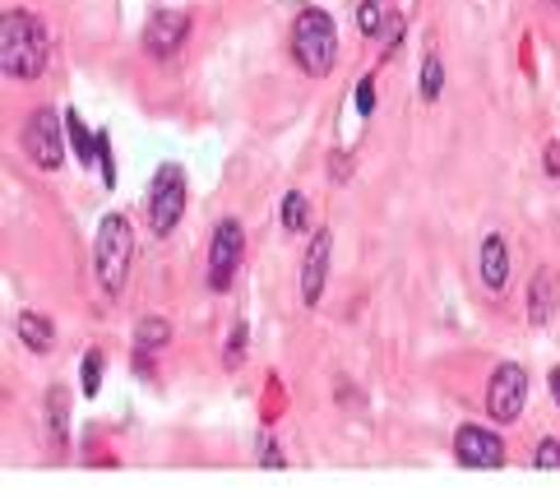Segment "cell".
I'll return each instance as SVG.
<instances>
[{
	"instance_id": "obj_1",
	"label": "cell",
	"mask_w": 560,
	"mask_h": 500,
	"mask_svg": "<svg viewBox=\"0 0 560 500\" xmlns=\"http://www.w3.org/2000/svg\"><path fill=\"white\" fill-rule=\"evenodd\" d=\"M51 66V33L33 10L0 14V70L10 79H43Z\"/></svg>"
},
{
	"instance_id": "obj_2",
	"label": "cell",
	"mask_w": 560,
	"mask_h": 500,
	"mask_svg": "<svg viewBox=\"0 0 560 500\" xmlns=\"http://www.w3.org/2000/svg\"><path fill=\"white\" fill-rule=\"evenodd\" d=\"M292 61L311 79L334 74V66H338V24H334L329 10L306 5L302 14H296V24H292Z\"/></svg>"
},
{
	"instance_id": "obj_3",
	"label": "cell",
	"mask_w": 560,
	"mask_h": 500,
	"mask_svg": "<svg viewBox=\"0 0 560 500\" xmlns=\"http://www.w3.org/2000/svg\"><path fill=\"white\" fill-rule=\"evenodd\" d=\"M130 259H135V228L126 213H107L97 223L93 236V274H97V288H103L112 302L126 292V278H130Z\"/></svg>"
},
{
	"instance_id": "obj_4",
	"label": "cell",
	"mask_w": 560,
	"mask_h": 500,
	"mask_svg": "<svg viewBox=\"0 0 560 500\" xmlns=\"http://www.w3.org/2000/svg\"><path fill=\"white\" fill-rule=\"evenodd\" d=\"M186 199H190L186 167L182 163H163L153 172V182H149V232L153 236H172L176 223L186 218Z\"/></svg>"
},
{
	"instance_id": "obj_5",
	"label": "cell",
	"mask_w": 560,
	"mask_h": 500,
	"mask_svg": "<svg viewBox=\"0 0 560 500\" xmlns=\"http://www.w3.org/2000/svg\"><path fill=\"white\" fill-rule=\"evenodd\" d=\"M66 116H56L51 107H37L28 112L24 130H19V144H24L28 163L37 172H61L66 167Z\"/></svg>"
},
{
	"instance_id": "obj_6",
	"label": "cell",
	"mask_w": 560,
	"mask_h": 500,
	"mask_svg": "<svg viewBox=\"0 0 560 500\" xmlns=\"http://www.w3.org/2000/svg\"><path fill=\"white\" fill-rule=\"evenodd\" d=\"M528 408V371L518 367V362H500L491 371V385H487V412H491V422L500 427H510L518 422Z\"/></svg>"
},
{
	"instance_id": "obj_7",
	"label": "cell",
	"mask_w": 560,
	"mask_h": 500,
	"mask_svg": "<svg viewBox=\"0 0 560 500\" xmlns=\"http://www.w3.org/2000/svg\"><path fill=\"white\" fill-rule=\"evenodd\" d=\"M242 255H246V228L236 223V218H223V223L213 228V242H209V288L213 292H228L236 283Z\"/></svg>"
},
{
	"instance_id": "obj_8",
	"label": "cell",
	"mask_w": 560,
	"mask_h": 500,
	"mask_svg": "<svg viewBox=\"0 0 560 500\" xmlns=\"http://www.w3.org/2000/svg\"><path fill=\"white\" fill-rule=\"evenodd\" d=\"M190 28L195 24H190L186 10H153L149 24H144V51L153 56V61H172V56L186 47Z\"/></svg>"
},
{
	"instance_id": "obj_9",
	"label": "cell",
	"mask_w": 560,
	"mask_h": 500,
	"mask_svg": "<svg viewBox=\"0 0 560 500\" xmlns=\"http://www.w3.org/2000/svg\"><path fill=\"white\" fill-rule=\"evenodd\" d=\"M329 259H334V228H315L302 255V302L306 306H319V296H325Z\"/></svg>"
},
{
	"instance_id": "obj_10",
	"label": "cell",
	"mask_w": 560,
	"mask_h": 500,
	"mask_svg": "<svg viewBox=\"0 0 560 500\" xmlns=\"http://www.w3.org/2000/svg\"><path fill=\"white\" fill-rule=\"evenodd\" d=\"M454 458L464 468H500L505 464V440H500L495 431H487V427L468 422V427L454 431Z\"/></svg>"
},
{
	"instance_id": "obj_11",
	"label": "cell",
	"mask_w": 560,
	"mask_h": 500,
	"mask_svg": "<svg viewBox=\"0 0 560 500\" xmlns=\"http://www.w3.org/2000/svg\"><path fill=\"white\" fill-rule=\"evenodd\" d=\"M477 274H482L487 292H505L510 288V246L500 232L482 236V251H477Z\"/></svg>"
},
{
	"instance_id": "obj_12",
	"label": "cell",
	"mask_w": 560,
	"mask_h": 500,
	"mask_svg": "<svg viewBox=\"0 0 560 500\" xmlns=\"http://www.w3.org/2000/svg\"><path fill=\"white\" fill-rule=\"evenodd\" d=\"M528 325H551V315H556V306H560V278H556V269H537L533 274V283H528Z\"/></svg>"
},
{
	"instance_id": "obj_13",
	"label": "cell",
	"mask_w": 560,
	"mask_h": 500,
	"mask_svg": "<svg viewBox=\"0 0 560 500\" xmlns=\"http://www.w3.org/2000/svg\"><path fill=\"white\" fill-rule=\"evenodd\" d=\"M43 417H47L51 450H66V445H70V394H66V385H51V389H47Z\"/></svg>"
},
{
	"instance_id": "obj_14",
	"label": "cell",
	"mask_w": 560,
	"mask_h": 500,
	"mask_svg": "<svg viewBox=\"0 0 560 500\" xmlns=\"http://www.w3.org/2000/svg\"><path fill=\"white\" fill-rule=\"evenodd\" d=\"M14 334H19V344H24L28 352H51L56 348V325L47 315H37V311H19Z\"/></svg>"
},
{
	"instance_id": "obj_15",
	"label": "cell",
	"mask_w": 560,
	"mask_h": 500,
	"mask_svg": "<svg viewBox=\"0 0 560 500\" xmlns=\"http://www.w3.org/2000/svg\"><path fill=\"white\" fill-rule=\"evenodd\" d=\"M167 344H172V319L167 315H144L135 325V352L153 357V352H163Z\"/></svg>"
},
{
	"instance_id": "obj_16",
	"label": "cell",
	"mask_w": 560,
	"mask_h": 500,
	"mask_svg": "<svg viewBox=\"0 0 560 500\" xmlns=\"http://www.w3.org/2000/svg\"><path fill=\"white\" fill-rule=\"evenodd\" d=\"M66 135H70L79 163H93L97 158V135H89V126H84V116L79 112H66Z\"/></svg>"
},
{
	"instance_id": "obj_17",
	"label": "cell",
	"mask_w": 560,
	"mask_h": 500,
	"mask_svg": "<svg viewBox=\"0 0 560 500\" xmlns=\"http://www.w3.org/2000/svg\"><path fill=\"white\" fill-rule=\"evenodd\" d=\"M278 218H283V228H288L292 236H302V232L311 228V199H306L302 190H288V195H283V213H278Z\"/></svg>"
},
{
	"instance_id": "obj_18",
	"label": "cell",
	"mask_w": 560,
	"mask_h": 500,
	"mask_svg": "<svg viewBox=\"0 0 560 500\" xmlns=\"http://www.w3.org/2000/svg\"><path fill=\"white\" fill-rule=\"evenodd\" d=\"M440 93H445V61H440V51H427V61H422V103H440Z\"/></svg>"
},
{
	"instance_id": "obj_19",
	"label": "cell",
	"mask_w": 560,
	"mask_h": 500,
	"mask_svg": "<svg viewBox=\"0 0 560 500\" xmlns=\"http://www.w3.org/2000/svg\"><path fill=\"white\" fill-rule=\"evenodd\" d=\"M357 28H362V37H380L389 28V10L385 0H362V10H357Z\"/></svg>"
},
{
	"instance_id": "obj_20",
	"label": "cell",
	"mask_w": 560,
	"mask_h": 500,
	"mask_svg": "<svg viewBox=\"0 0 560 500\" xmlns=\"http://www.w3.org/2000/svg\"><path fill=\"white\" fill-rule=\"evenodd\" d=\"M246 344H250V329H246V319H236L232 334H228V348H223V367H228V371H242Z\"/></svg>"
},
{
	"instance_id": "obj_21",
	"label": "cell",
	"mask_w": 560,
	"mask_h": 500,
	"mask_svg": "<svg viewBox=\"0 0 560 500\" xmlns=\"http://www.w3.org/2000/svg\"><path fill=\"white\" fill-rule=\"evenodd\" d=\"M79 389H84V398L103 389V352H84V362H79Z\"/></svg>"
},
{
	"instance_id": "obj_22",
	"label": "cell",
	"mask_w": 560,
	"mask_h": 500,
	"mask_svg": "<svg viewBox=\"0 0 560 500\" xmlns=\"http://www.w3.org/2000/svg\"><path fill=\"white\" fill-rule=\"evenodd\" d=\"M255 454H259V464H265V468H288V458H283V450H278V440L269 431H259Z\"/></svg>"
},
{
	"instance_id": "obj_23",
	"label": "cell",
	"mask_w": 560,
	"mask_h": 500,
	"mask_svg": "<svg viewBox=\"0 0 560 500\" xmlns=\"http://www.w3.org/2000/svg\"><path fill=\"white\" fill-rule=\"evenodd\" d=\"M97 167H103V186H116V163H112V139L97 135Z\"/></svg>"
},
{
	"instance_id": "obj_24",
	"label": "cell",
	"mask_w": 560,
	"mask_h": 500,
	"mask_svg": "<svg viewBox=\"0 0 560 500\" xmlns=\"http://www.w3.org/2000/svg\"><path fill=\"white\" fill-rule=\"evenodd\" d=\"M533 464H537V468H560V440H556V435H547L542 445H537Z\"/></svg>"
},
{
	"instance_id": "obj_25",
	"label": "cell",
	"mask_w": 560,
	"mask_h": 500,
	"mask_svg": "<svg viewBox=\"0 0 560 500\" xmlns=\"http://www.w3.org/2000/svg\"><path fill=\"white\" fill-rule=\"evenodd\" d=\"M357 112H362V116L375 112V79H371V74L362 79V84H357Z\"/></svg>"
},
{
	"instance_id": "obj_26",
	"label": "cell",
	"mask_w": 560,
	"mask_h": 500,
	"mask_svg": "<svg viewBox=\"0 0 560 500\" xmlns=\"http://www.w3.org/2000/svg\"><path fill=\"white\" fill-rule=\"evenodd\" d=\"M542 167H547V176H560V139H551L542 149Z\"/></svg>"
},
{
	"instance_id": "obj_27",
	"label": "cell",
	"mask_w": 560,
	"mask_h": 500,
	"mask_svg": "<svg viewBox=\"0 0 560 500\" xmlns=\"http://www.w3.org/2000/svg\"><path fill=\"white\" fill-rule=\"evenodd\" d=\"M348 172H352V158H348V153H334V158H329V176H334V182H343Z\"/></svg>"
},
{
	"instance_id": "obj_28",
	"label": "cell",
	"mask_w": 560,
	"mask_h": 500,
	"mask_svg": "<svg viewBox=\"0 0 560 500\" xmlns=\"http://www.w3.org/2000/svg\"><path fill=\"white\" fill-rule=\"evenodd\" d=\"M547 385H551V398H556V408H560V367H551V375H547Z\"/></svg>"
},
{
	"instance_id": "obj_29",
	"label": "cell",
	"mask_w": 560,
	"mask_h": 500,
	"mask_svg": "<svg viewBox=\"0 0 560 500\" xmlns=\"http://www.w3.org/2000/svg\"><path fill=\"white\" fill-rule=\"evenodd\" d=\"M551 5H556V10H560V0H551Z\"/></svg>"
}]
</instances>
